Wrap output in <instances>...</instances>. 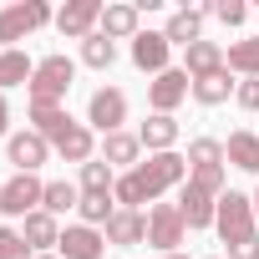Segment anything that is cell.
Returning <instances> with one entry per match:
<instances>
[{"label": "cell", "instance_id": "6da1fadb", "mask_svg": "<svg viewBox=\"0 0 259 259\" xmlns=\"http://www.w3.org/2000/svg\"><path fill=\"white\" fill-rule=\"evenodd\" d=\"M127 178H133V188H138L143 203H153V198H163L168 188H178L188 178V158L183 153H153L148 163H138Z\"/></svg>", "mask_w": 259, "mask_h": 259}, {"label": "cell", "instance_id": "7a4b0ae2", "mask_svg": "<svg viewBox=\"0 0 259 259\" xmlns=\"http://www.w3.org/2000/svg\"><path fill=\"white\" fill-rule=\"evenodd\" d=\"M76 81V61L71 56H41L36 61V76H31V107H61V97L71 92Z\"/></svg>", "mask_w": 259, "mask_h": 259}, {"label": "cell", "instance_id": "3957f363", "mask_svg": "<svg viewBox=\"0 0 259 259\" xmlns=\"http://www.w3.org/2000/svg\"><path fill=\"white\" fill-rule=\"evenodd\" d=\"M213 229H219V239L234 249V244H244V239H254L259 229H254V198L249 193H224L219 198V213H213Z\"/></svg>", "mask_w": 259, "mask_h": 259}, {"label": "cell", "instance_id": "277c9868", "mask_svg": "<svg viewBox=\"0 0 259 259\" xmlns=\"http://www.w3.org/2000/svg\"><path fill=\"white\" fill-rule=\"evenodd\" d=\"M46 21H51V6H46V0L6 6V11H0V51H16V41H26L31 31H41Z\"/></svg>", "mask_w": 259, "mask_h": 259}, {"label": "cell", "instance_id": "5b68a950", "mask_svg": "<svg viewBox=\"0 0 259 259\" xmlns=\"http://www.w3.org/2000/svg\"><path fill=\"white\" fill-rule=\"evenodd\" d=\"M46 198V183L36 173H16L11 183H0V213L6 219H31Z\"/></svg>", "mask_w": 259, "mask_h": 259}, {"label": "cell", "instance_id": "8992f818", "mask_svg": "<svg viewBox=\"0 0 259 259\" xmlns=\"http://www.w3.org/2000/svg\"><path fill=\"white\" fill-rule=\"evenodd\" d=\"M183 234H188V224H183L178 203H153L148 208V244H158L163 254H178Z\"/></svg>", "mask_w": 259, "mask_h": 259}, {"label": "cell", "instance_id": "52a82bcc", "mask_svg": "<svg viewBox=\"0 0 259 259\" xmlns=\"http://www.w3.org/2000/svg\"><path fill=\"white\" fill-rule=\"evenodd\" d=\"M102 0H71V6H61L56 11V31L66 36V41H87V36H97V26H102Z\"/></svg>", "mask_w": 259, "mask_h": 259}, {"label": "cell", "instance_id": "ba28073f", "mask_svg": "<svg viewBox=\"0 0 259 259\" xmlns=\"http://www.w3.org/2000/svg\"><path fill=\"white\" fill-rule=\"evenodd\" d=\"M87 122L97 127L102 138L122 133V122H127V97H122L117 87H102V92H92V102H87Z\"/></svg>", "mask_w": 259, "mask_h": 259}, {"label": "cell", "instance_id": "9c48e42d", "mask_svg": "<svg viewBox=\"0 0 259 259\" xmlns=\"http://www.w3.org/2000/svg\"><path fill=\"white\" fill-rule=\"evenodd\" d=\"M188 92H193V76H188L183 66H168L163 76H153V87H148V102H153V112L173 117V107H178Z\"/></svg>", "mask_w": 259, "mask_h": 259}, {"label": "cell", "instance_id": "30bf717a", "mask_svg": "<svg viewBox=\"0 0 259 259\" xmlns=\"http://www.w3.org/2000/svg\"><path fill=\"white\" fill-rule=\"evenodd\" d=\"M178 213H183V224H188V229H213L219 198H213V193H203L198 183H183V188H178Z\"/></svg>", "mask_w": 259, "mask_h": 259}, {"label": "cell", "instance_id": "8fae6325", "mask_svg": "<svg viewBox=\"0 0 259 259\" xmlns=\"http://www.w3.org/2000/svg\"><path fill=\"white\" fill-rule=\"evenodd\" d=\"M56 249L66 259H102L107 254V234L92 229V224H71V229H61V244Z\"/></svg>", "mask_w": 259, "mask_h": 259}, {"label": "cell", "instance_id": "7c38bea8", "mask_svg": "<svg viewBox=\"0 0 259 259\" xmlns=\"http://www.w3.org/2000/svg\"><path fill=\"white\" fill-rule=\"evenodd\" d=\"M168 51H173V46H168L163 31H138V41H133V66L163 76V71H168Z\"/></svg>", "mask_w": 259, "mask_h": 259}, {"label": "cell", "instance_id": "4fadbf2b", "mask_svg": "<svg viewBox=\"0 0 259 259\" xmlns=\"http://www.w3.org/2000/svg\"><path fill=\"white\" fill-rule=\"evenodd\" d=\"M6 153H11V163H16V173H36L46 158H51V143L41 138V133H16L11 143H6Z\"/></svg>", "mask_w": 259, "mask_h": 259}, {"label": "cell", "instance_id": "5bb4252c", "mask_svg": "<svg viewBox=\"0 0 259 259\" xmlns=\"http://www.w3.org/2000/svg\"><path fill=\"white\" fill-rule=\"evenodd\" d=\"M102 234H107V244H117V249H133V244L148 239V219H143L138 208H117L112 224H107Z\"/></svg>", "mask_w": 259, "mask_h": 259}, {"label": "cell", "instance_id": "9a60e30c", "mask_svg": "<svg viewBox=\"0 0 259 259\" xmlns=\"http://www.w3.org/2000/svg\"><path fill=\"white\" fill-rule=\"evenodd\" d=\"M138 16H143L138 6L117 0V6H107V11H102V26H97V31H102L107 41H138Z\"/></svg>", "mask_w": 259, "mask_h": 259}, {"label": "cell", "instance_id": "2e32d148", "mask_svg": "<svg viewBox=\"0 0 259 259\" xmlns=\"http://www.w3.org/2000/svg\"><path fill=\"white\" fill-rule=\"evenodd\" d=\"M183 71H188L193 81L224 71V51H219V41H193V46H183Z\"/></svg>", "mask_w": 259, "mask_h": 259}, {"label": "cell", "instance_id": "e0dca14e", "mask_svg": "<svg viewBox=\"0 0 259 259\" xmlns=\"http://www.w3.org/2000/svg\"><path fill=\"white\" fill-rule=\"evenodd\" d=\"M51 148H56L66 163H92V158H97V138H92V127H81V122H71Z\"/></svg>", "mask_w": 259, "mask_h": 259}, {"label": "cell", "instance_id": "ac0fdd59", "mask_svg": "<svg viewBox=\"0 0 259 259\" xmlns=\"http://www.w3.org/2000/svg\"><path fill=\"white\" fill-rule=\"evenodd\" d=\"M21 239H26L31 249H41V254H51V249L61 244V229H56V219H51L46 208H36L31 219H21Z\"/></svg>", "mask_w": 259, "mask_h": 259}, {"label": "cell", "instance_id": "d6986e66", "mask_svg": "<svg viewBox=\"0 0 259 259\" xmlns=\"http://www.w3.org/2000/svg\"><path fill=\"white\" fill-rule=\"evenodd\" d=\"M138 143H143L148 153H173V143H178V122H173V117H163V112H153V117L143 122Z\"/></svg>", "mask_w": 259, "mask_h": 259}, {"label": "cell", "instance_id": "ffe728a7", "mask_svg": "<svg viewBox=\"0 0 259 259\" xmlns=\"http://www.w3.org/2000/svg\"><path fill=\"white\" fill-rule=\"evenodd\" d=\"M163 36H168V46H193V41H203V11H188V6L173 11Z\"/></svg>", "mask_w": 259, "mask_h": 259}, {"label": "cell", "instance_id": "44dd1931", "mask_svg": "<svg viewBox=\"0 0 259 259\" xmlns=\"http://www.w3.org/2000/svg\"><path fill=\"white\" fill-rule=\"evenodd\" d=\"M224 163H234V168H244V173H259V138H254V133H229Z\"/></svg>", "mask_w": 259, "mask_h": 259}, {"label": "cell", "instance_id": "7402d4cb", "mask_svg": "<svg viewBox=\"0 0 259 259\" xmlns=\"http://www.w3.org/2000/svg\"><path fill=\"white\" fill-rule=\"evenodd\" d=\"M138 153H143V143H138L133 133H112V138L102 143V158H107L112 168H127V173L138 168Z\"/></svg>", "mask_w": 259, "mask_h": 259}, {"label": "cell", "instance_id": "603a6c76", "mask_svg": "<svg viewBox=\"0 0 259 259\" xmlns=\"http://www.w3.org/2000/svg\"><path fill=\"white\" fill-rule=\"evenodd\" d=\"M31 76H36V61L26 56V51H0V92L6 87H31Z\"/></svg>", "mask_w": 259, "mask_h": 259}, {"label": "cell", "instance_id": "cb8c5ba5", "mask_svg": "<svg viewBox=\"0 0 259 259\" xmlns=\"http://www.w3.org/2000/svg\"><path fill=\"white\" fill-rule=\"evenodd\" d=\"M31 122H36L31 133H41L46 143H56L66 127H71V112H66V107H31Z\"/></svg>", "mask_w": 259, "mask_h": 259}, {"label": "cell", "instance_id": "d4e9b609", "mask_svg": "<svg viewBox=\"0 0 259 259\" xmlns=\"http://www.w3.org/2000/svg\"><path fill=\"white\" fill-rule=\"evenodd\" d=\"M81 224H92V229H107L112 224V213H117V198L112 193H81Z\"/></svg>", "mask_w": 259, "mask_h": 259}, {"label": "cell", "instance_id": "484cf974", "mask_svg": "<svg viewBox=\"0 0 259 259\" xmlns=\"http://www.w3.org/2000/svg\"><path fill=\"white\" fill-rule=\"evenodd\" d=\"M229 92H239V87L229 81V66H224V71H213V76H203V81H193V97H198L203 107H219V102H229Z\"/></svg>", "mask_w": 259, "mask_h": 259}, {"label": "cell", "instance_id": "4316f807", "mask_svg": "<svg viewBox=\"0 0 259 259\" xmlns=\"http://www.w3.org/2000/svg\"><path fill=\"white\" fill-rule=\"evenodd\" d=\"M224 66L239 71V76H259V36L254 41H234L229 56H224Z\"/></svg>", "mask_w": 259, "mask_h": 259}, {"label": "cell", "instance_id": "83f0119b", "mask_svg": "<svg viewBox=\"0 0 259 259\" xmlns=\"http://www.w3.org/2000/svg\"><path fill=\"white\" fill-rule=\"evenodd\" d=\"M81 61H87L92 71H107V66L117 61V41H107L102 31H97V36H87V41H81Z\"/></svg>", "mask_w": 259, "mask_h": 259}, {"label": "cell", "instance_id": "f1b7e54d", "mask_svg": "<svg viewBox=\"0 0 259 259\" xmlns=\"http://www.w3.org/2000/svg\"><path fill=\"white\" fill-rule=\"evenodd\" d=\"M112 188H117V178H112V163L107 158L81 163V193H112Z\"/></svg>", "mask_w": 259, "mask_h": 259}, {"label": "cell", "instance_id": "f546056e", "mask_svg": "<svg viewBox=\"0 0 259 259\" xmlns=\"http://www.w3.org/2000/svg\"><path fill=\"white\" fill-rule=\"evenodd\" d=\"M41 208H46L51 219H56V213H66V208H81V188H76V183H46Z\"/></svg>", "mask_w": 259, "mask_h": 259}, {"label": "cell", "instance_id": "4dcf8cb0", "mask_svg": "<svg viewBox=\"0 0 259 259\" xmlns=\"http://www.w3.org/2000/svg\"><path fill=\"white\" fill-rule=\"evenodd\" d=\"M224 163V143H213V138H193L188 143V173L193 168H219Z\"/></svg>", "mask_w": 259, "mask_h": 259}, {"label": "cell", "instance_id": "1f68e13d", "mask_svg": "<svg viewBox=\"0 0 259 259\" xmlns=\"http://www.w3.org/2000/svg\"><path fill=\"white\" fill-rule=\"evenodd\" d=\"M188 183H198L203 193L224 198V183H229V173H224V163H219V168H193V173H188Z\"/></svg>", "mask_w": 259, "mask_h": 259}, {"label": "cell", "instance_id": "d6a6232c", "mask_svg": "<svg viewBox=\"0 0 259 259\" xmlns=\"http://www.w3.org/2000/svg\"><path fill=\"white\" fill-rule=\"evenodd\" d=\"M0 259H36L31 244L21 239V229H0Z\"/></svg>", "mask_w": 259, "mask_h": 259}, {"label": "cell", "instance_id": "836d02e7", "mask_svg": "<svg viewBox=\"0 0 259 259\" xmlns=\"http://www.w3.org/2000/svg\"><path fill=\"white\" fill-rule=\"evenodd\" d=\"M224 26H244L249 21V6H244V0H213V6H208Z\"/></svg>", "mask_w": 259, "mask_h": 259}, {"label": "cell", "instance_id": "e575fe53", "mask_svg": "<svg viewBox=\"0 0 259 259\" xmlns=\"http://www.w3.org/2000/svg\"><path fill=\"white\" fill-rule=\"evenodd\" d=\"M234 97H239V107H244V112H259V76L239 81V92H234Z\"/></svg>", "mask_w": 259, "mask_h": 259}, {"label": "cell", "instance_id": "d590c367", "mask_svg": "<svg viewBox=\"0 0 259 259\" xmlns=\"http://www.w3.org/2000/svg\"><path fill=\"white\" fill-rule=\"evenodd\" d=\"M229 259H259V234H254V239H244V244H234V249H229Z\"/></svg>", "mask_w": 259, "mask_h": 259}, {"label": "cell", "instance_id": "8d00e7d4", "mask_svg": "<svg viewBox=\"0 0 259 259\" xmlns=\"http://www.w3.org/2000/svg\"><path fill=\"white\" fill-rule=\"evenodd\" d=\"M6 127H11V107H6V92H0V138H6Z\"/></svg>", "mask_w": 259, "mask_h": 259}, {"label": "cell", "instance_id": "74e56055", "mask_svg": "<svg viewBox=\"0 0 259 259\" xmlns=\"http://www.w3.org/2000/svg\"><path fill=\"white\" fill-rule=\"evenodd\" d=\"M163 259H188V254H183V249H178V254H163Z\"/></svg>", "mask_w": 259, "mask_h": 259}, {"label": "cell", "instance_id": "f35d334b", "mask_svg": "<svg viewBox=\"0 0 259 259\" xmlns=\"http://www.w3.org/2000/svg\"><path fill=\"white\" fill-rule=\"evenodd\" d=\"M254 219H259V188H254Z\"/></svg>", "mask_w": 259, "mask_h": 259}, {"label": "cell", "instance_id": "ab89813d", "mask_svg": "<svg viewBox=\"0 0 259 259\" xmlns=\"http://www.w3.org/2000/svg\"><path fill=\"white\" fill-rule=\"evenodd\" d=\"M36 259H56V254H36Z\"/></svg>", "mask_w": 259, "mask_h": 259}]
</instances>
